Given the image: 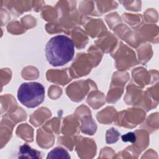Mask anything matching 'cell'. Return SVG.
Instances as JSON below:
<instances>
[{
	"label": "cell",
	"instance_id": "cell-4",
	"mask_svg": "<svg viewBox=\"0 0 159 159\" xmlns=\"http://www.w3.org/2000/svg\"><path fill=\"white\" fill-rule=\"evenodd\" d=\"M70 156L69 155L68 152L61 148V147H56L51 150L47 158H70Z\"/></svg>",
	"mask_w": 159,
	"mask_h": 159
},
{
	"label": "cell",
	"instance_id": "cell-2",
	"mask_svg": "<svg viewBox=\"0 0 159 159\" xmlns=\"http://www.w3.org/2000/svg\"><path fill=\"white\" fill-rule=\"evenodd\" d=\"M45 98V88L38 82L22 83L17 91L19 101L28 108H34L41 104Z\"/></svg>",
	"mask_w": 159,
	"mask_h": 159
},
{
	"label": "cell",
	"instance_id": "cell-5",
	"mask_svg": "<svg viewBox=\"0 0 159 159\" xmlns=\"http://www.w3.org/2000/svg\"><path fill=\"white\" fill-rule=\"evenodd\" d=\"M122 140L125 142H129L134 143L136 140V136L133 132H129L122 136Z\"/></svg>",
	"mask_w": 159,
	"mask_h": 159
},
{
	"label": "cell",
	"instance_id": "cell-1",
	"mask_svg": "<svg viewBox=\"0 0 159 159\" xmlns=\"http://www.w3.org/2000/svg\"><path fill=\"white\" fill-rule=\"evenodd\" d=\"M75 55L73 40L64 35L52 37L45 46V56L53 66H62L70 61Z\"/></svg>",
	"mask_w": 159,
	"mask_h": 159
},
{
	"label": "cell",
	"instance_id": "cell-3",
	"mask_svg": "<svg viewBox=\"0 0 159 159\" xmlns=\"http://www.w3.org/2000/svg\"><path fill=\"white\" fill-rule=\"evenodd\" d=\"M19 158H40V153L30 147L28 145L24 144L22 145L19 151Z\"/></svg>",
	"mask_w": 159,
	"mask_h": 159
}]
</instances>
